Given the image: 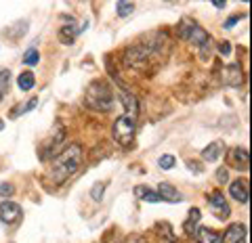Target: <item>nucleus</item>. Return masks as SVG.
<instances>
[{
	"label": "nucleus",
	"instance_id": "obj_1",
	"mask_svg": "<svg viewBox=\"0 0 252 243\" xmlns=\"http://www.w3.org/2000/svg\"><path fill=\"white\" fill-rule=\"evenodd\" d=\"M80 164H82V147L80 145H69L67 149H63L59 155L55 157L48 176L53 178L55 182H63L65 178L74 176L76 172L80 170Z\"/></svg>",
	"mask_w": 252,
	"mask_h": 243
},
{
	"label": "nucleus",
	"instance_id": "obj_2",
	"mask_svg": "<svg viewBox=\"0 0 252 243\" xmlns=\"http://www.w3.org/2000/svg\"><path fill=\"white\" fill-rule=\"evenodd\" d=\"M86 105L97 111H110L113 107V92L111 86L103 80H97L86 91Z\"/></svg>",
	"mask_w": 252,
	"mask_h": 243
},
{
	"label": "nucleus",
	"instance_id": "obj_3",
	"mask_svg": "<svg viewBox=\"0 0 252 243\" xmlns=\"http://www.w3.org/2000/svg\"><path fill=\"white\" fill-rule=\"evenodd\" d=\"M179 36L183 38V40H187L189 44H193V46H200L204 57L208 55L210 38H208V34L193 21V19H183V21L179 23Z\"/></svg>",
	"mask_w": 252,
	"mask_h": 243
},
{
	"label": "nucleus",
	"instance_id": "obj_4",
	"mask_svg": "<svg viewBox=\"0 0 252 243\" xmlns=\"http://www.w3.org/2000/svg\"><path fill=\"white\" fill-rule=\"evenodd\" d=\"M111 137H113V140H116L118 145L130 147L132 140H135V122L128 120L126 116H120L116 122H113Z\"/></svg>",
	"mask_w": 252,
	"mask_h": 243
},
{
	"label": "nucleus",
	"instance_id": "obj_5",
	"mask_svg": "<svg viewBox=\"0 0 252 243\" xmlns=\"http://www.w3.org/2000/svg\"><path fill=\"white\" fill-rule=\"evenodd\" d=\"M63 138H65V130L59 126V130L50 132V137L40 145V159H50V157L59 155L61 153L59 147L63 145Z\"/></svg>",
	"mask_w": 252,
	"mask_h": 243
},
{
	"label": "nucleus",
	"instance_id": "obj_6",
	"mask_svg": "<svg viewBox=\"0 0 252 243\" xmlns=\"http://www.w3.org/2000/svg\"><path fill=\"white\" fill-rule=\"evenodd\" d=\"M21 206L15 201H2L0 203V220L4 222V225H15V222H19V218H21Z\"/></svg>",
	"mask_w": 252,
	"mask_h": 243
},
{
	"label": "nucleus",
	"instance_id": "obj_7",
	"mask_svg": "<svg viewBox=\"0 0 252 243\" xmlns=\"http://www.w3.org/2000/svg\"><path fill=\"white\" fill-rule=\"evenodd\" d=\"M208 203H210V208H212V212L217 218L220 220H225L227 216H229V206H227V199H225V195L220 193V191H212L210 197H208Z\"/></svg>",
	"mask_w": 252,
	"mask_h": 243
},
{
	"label": "nucleus",
	"instance_id": "obj_8",
	"mask_svg": "<svg viewBox=\"0 0 252 243\" xmlns=\"http://www.w3.org/2000/svg\"><path fill=\"white\" fill-rule=\"evenodd\" d=\"M246 233H248L246 225H242V222H233V225L227 228L223 243H244L246 241Z\"/></svg>",
	"mask_w": 252,
	"mask_h": 243
},
{
	"label": "nucleus",
	"instance_id": "obj_9",
	"mask_svg": "<svg viewBox=\"0 0 252 243\" xmlns=\"http://www.w3.org/2000/svg\"><path fill=\"white\" fill-rule=\"evenodd\" d=\"M158 195L162 197V201H170V203H179L181 201V193L170 182H160L158 184Z\"/></svg>",
	"mask_w": 252,
	"mask_h": 243
},
{
	"label": "nucleus",
	"instance_id": "obj_10",
	"mask_svg": "<svg viewBox=\"0 0 252 243\" xmlns=\"http://www.w3.org/2000/svg\"><path fill=\"white\" fill-rule=\"evenodd\" d=\"M122 105H124V109H126L124 116L135 122L137 116H139V101L132 97L130 92H122Z\"/></svg>",
	"mask_w": 252,
	"mask_h": 243
},
{
	"label": "nucleus",
	"instance_id": "obj_11",
	"mask_svg": "<svg viewBox=\"0 0 252 243\" xmlns=\"http://www.w3.org/2000/svg\"><path fill=\"white\" fill-rule=\"evenodd\" d=\"M225 82L229 86H239L244 82V76H242V69H239L237 63H231V65L225 67Z\"/></svg>",
	"mask_w": 252,
	"mask_h": 243
},
{
	"label": "nucleus",
	"instance_id": "obj_12",
	"mask_svg": "<svg viewBox=\"0 0 252 243\" xmlns=\"http://www.w3.org/2000/svg\"><path fill=\"white\" fill-rule=\"evenodd\" d=\"M248 149H244V147H236V149H231V164L236 166L237 170H246L248 168Z\"/></svg>",
	"mask_w": 252,
	"mask_h": 243
},
{
	"label": "nucleus",
	"instance_id": "obj_13",
	"mask_svg": "<svg viewBox=\"0 0 252 243\" xmlns=\"http://www.w3.org/2000/svg\"><path fill=\"white\" fill-rule=\"evenodd\" d=\"M229 193H231V197H233L236 201L248 203V184H246V181H236V182H231Z\"/></svg>",
	"mask_w": 252,
	"mask_h": 243
},
{
	"label": "nucleus",
	"instance_id": "obj_14",
	"mask_svg": "<svg viewBox=\"0 0 252 243\" xmlns=\"http://www.w3.org/2000/svg\"><path fill=\"white\" fill-rule=\"evenodd\" d=\"M223 147H225L223 140H214V143H210L204 151H202L204 162H217V159L220 157V153H223Z\"/></svg>",
	"mask_w": 252,
	"mask_h": 243
},
{
	"label": "nucleus",
	"instance_id": "obj_15",
	"mask_svg": "<svg viewBox=\"0 0 252 243\" xmlns=\"http://www.w3.org/2000/svg\"><path fill=\"white\" fill-rule=\"evenodd\" d=\"M193 235H195V241H198V243H219V233L212 231V228L202 227Z\"/></svg>",
	"mask_w": 252,
	"mask_h": 243
},
{
	"label": "nucleus",
	"instance_id": "obj_16",
	"mask_svg": "<svg viewBox=\"0 0 252 243\" xmlns=\"http://www.w3.org/2000/svg\"><path fill=\"white\" fill-rule=\"evenodd\" d=\"M78 36V28H76V21H69V25H63L59 30V40L63 44H72Z\"/></svg>",
	"mask_w": 252,
	"mask_h": 243
},
{
	"label": "nucleus",
	"instance_id": "obj_17",
	"mask_svg": "<svg viewBox=\"0 0 252 243\" xmlns=\"http://www.w3.org/2000/svg\"><path fill=\"white\" fill-rule=\"evenodd\" d=\"M135 195L141 201H149V203H160L162 201V197L158 193H154V191H149L147 187H135Z\"/></svg>",
	"mask_w": 252,
	"mask_h": 243
},
{
	"label": "nucleus",
	"instance_id": "obj_18",
	"mask_svg": "<svg viewBox=\"0 0 252 243\" xmlns=\"http://www.w3.org/2000/svg\"><path fill=\"white\" fill-rule=\"evenodd\" d=\"M34 84H36V78H34V74H32V72H23V74L17 78V86L21 88L23 92H25V91H32V88H34Z\"/></svg>",
	"mask_w": 252,
	"mask_h": 243
},
{
	"label": "nucleus",
	"instance_id": "obj_19",
	"mask_svg": "<svg viewBox=\"0 0 252 243\" xmlns=\"http://www.w3.org/2000/svg\"><path fill=\"white\" fill-rule=\"evenodd\" d=\"M200 220V208H191L189 210V218H187V222L183 225V228H185V233H189L193 237V233H195V222Z\"/></svg>",
	"mask_w": 252,
	"mask_h": 243
},
{
	"label": "nucleus",
	"instance_id": "obj_20",
	"mask_svg": "<svg viewBox=\"0 0 252 243\" xmlns=\"http://www.w3.org/2000/svg\"><path fill=\"white\" fill-rule=\"evenodd\" d=\"M11 91V72L9 69H2V72H0V94H4Z\"/></svg>",
	"mask_w": 252,
	"mask_h": 243
},
{
	"label": "nucleus",
	"instance_id": "obj_21",
	"mask_svg": "<svg viewBox=\"0 0 252 243\" xmlns=\"http://www.w3.org/2000/svg\"><path fill=\"white\" fill-rule=\"evenodd\" d=\"M38 61H40V53H38L36 48H28V53L23 55L25 65H38Z\"/></svg>",
	"mask_w": 252,
	"mask_h": 243
},
{
	"label": "nucleus",
	"instance_id": "obj_22",
	"mask_svg": "<svg viewBox=\"0 0 252 243\" xmlns=\"http://www.w3.org/2000/svg\"><path fill=\"white\" fill-rule=\"evenodd\" d=\"M118 15L120 17H128L132 11H135V2H118Z\"/></svg>",
	"mask_w": 252,
	"mask_h": 243
},
{
	"label": "nucleus",
	"instance_id": "obj_23",
	"mask_svg": "<svg viewBox=\"0 0 252 243\" xmlns=\"http://www.w3.org/2000/svg\"><path fill=\"white\" fill-rule=\"evenodd\" d=\"M174 164H176L174 155H162L160 159H158V166H160L162 170H170V168H173Z\"/></svg>",
	"mask_w": 252,
	"mask_h": 243
},
{
	"label": "nucleus",
	"instance_id": "obj_24",
	"mask_svg": "<svg viewBox=\"0 0 252 243\" xmlns=\"http://www.w3.org/2000/svg\"><path fill=\"white\" fill-rule=\"evenodd\" d=\"M103 191H105V182H97V187L91 191L93 199H94V201H101V197H103Z\"/></svg>",
	"mask_w": 252,
	"mask_h": 243
},
{
	"label": "nucleus",
	"instance_id": "obj_25",
	"mask_svg": "<svg viewBox=\"0 0 252 243\" xmlns=\"http://www.w3.org/2000/svg\"><path fill=\"white\" fill-rule=\"evenodd\" d=\"M13 193H15V187H13V184H9V182L0 184V195H2V197H11Z\"/></svg>",
	"mask_w": 252,
	"mask_h": 243
},
{
	"label": "nucleus",
	"instance_id": "obj_26",
	"mask_svg": "<svg viewBox=\"0 0 252 243\" xmlns=\"http://www.w3.org/2000/svg\"><path fill=\"white\" fill-rule=\"evenodd\" d=\"M227 178H229V170H227V168H219L217 181H219V182H227Z\"/></svg>",
	"mask_w": 252,
	"mask_h": 243
},
{
	"label": "nucleus",
	"instance_id": "obj_27",
	"mask_svg": "<svg viewBox=\"0 0 252 243\" xmlns=\"http://www.w3.org/2000/svg\"><path fill=\"white\" fill-rule=\"evenodd\" d=\"M36 103H38L36 99H30L28 103H21V109H23V113H28V111H32V109H34V107H36Z\"/></svg>",
	"mask_w": 252,
	"mask_h": 243
},
{
	"label": "nucleus",
	"instance_id": "obj_28",
	"mask_svg": "<svg viewBox=\"0 0 252 243\" xmlns=\"http://www.w3.org/2000/svg\"><path fill=\"white\" fill-rule=\"evenodd\" d=\"M219 53L220 55H229L231 53V44L229 42H220L219 44Z\"/></svg>",
	"mask_w": 252,
	"mask_h": 243
},
{
	"label": "nucleus",
	"instance_id": "obj_29",
	"mask_svg": "<svg viewBox=\"0 0 252 243\" xmlns=\"http://www.w3.org/2000/svg\"><path fill=\"white\" fill-rule=\"evenodd\" d=\"M244 15H236V17H231V19H227V21H225V30H229V28H233V25H236L237 21H239V19H242Z\"/></svg>",
	"mask_w": 252,
	"mask_h": 243
},
{
	"label": "nucleus",
	"instance_id": "obj_30",
	"mask_svg": "<svg viewBox=\"0 0 252 243\" xmlns=\"http://www.w3.org/2000/svg\"><path fill=\"white\" fill-rule=\"evenodd\" d=\"M2 128H4V122H2V120H0V130H2Z\"/></svg>",
	"mask_w": 252,
	"mask_h": 243
},
{
	"label": "nucleus",
	"instance_id": "obj_31",
	"mask_svg": "<svg viewBox=\"0 0 252 243\" xmlns=\"http://www.w3.org/2000/svg\"><path fill=\"white\" fill-rule=\"evenodd\" d=\"M0 101H2V94H0Z\"/></svg>",
	"mask_w": 252,
	"mask_h": 243
}]
</instances>
